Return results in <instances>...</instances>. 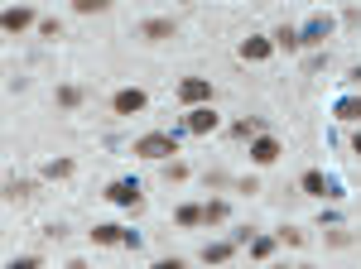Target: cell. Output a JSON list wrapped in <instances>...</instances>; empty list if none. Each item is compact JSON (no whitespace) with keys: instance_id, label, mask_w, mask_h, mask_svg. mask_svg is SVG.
<instances>
[{"instance_id":"15","label":"cell","mask_w":361,"mask_h":269,"mask_svg":"<svg viewBox=\"0 0 361 269\" xmlns=\"http://www.w3.org/2000/svg\"><path fill=\"white\" fill-rule=\"evenodd\" d=\"M73 168H78L73 159H49L44 163V178H73Z\"/></svg>"},{"instance_id":"3","label":"cell","mask_w":361,"mask_h":269,"mask_svg":"<svg viewBox=\"0 0 361 269\" xmlns=\"http://www.w3.org/2000/svg\"><path fill=\"white\" fill-rule=\"evenodd\" d=\"M178 96H183V101H188V106H207V101H212V82H202V77H183L178 82Z\"/></svg>"},{"instance_id":"9","label":"cell","mask_w":361,"mask_h":269,"mask_svg":"<svg viewBox=\"0 0 361 269\" xmlns=\"http://www.w3.org/2000/svg\"><path fill=\"white\" fill-rule=\"evenodd\" d=\"M92 241L97 245H135V236L121 231V226H92Z\"/></svg>"},{"instance_id":"1","label":"cell","mask_w":361,"mask_h":269,"mask_svg":"<svg viewBox=\"0 0 361 269\" xmlns=\"http://www.w3.org/2000/svg\"><path fill=\"white\" fill-rule=\"evenodd\" d=\"M135 154L140 159H169V154H178V139L169 130H149V134L135 139Z\"/></svg>"},{"instance_id":"14","label":"cell","mask_w":361,"mask_h":269,"mask_svg":"<svg viewBox=\"0 0 361 269\" xmlns=\"http://www.w3.org/2000/svg\"><path fill=\"white\" fill-rule=\"evenodd\" d=\"M173 221H178V226H202V207H197V202H183V207L173 212Z\"/></svg>"},{"instance_id":"17","label":"cell","mask_w":361,"mask_h":269,"mask_svg":"<svg viewBox=\"0 0 361 269\" xmlns=\"http://www.w3.org/2000/svg\"><path fill=\"white\" fill-rule=\"evenodd\" d=\"M250 255H255V260H270V255H275V236H255V241H250Z\"/></svg>"},{"instance_id":"7","label":"cell","mask_w":361,"mask_h":269,"mask_svg":"<svg viewBox=\"0 0 361 269\" xmlns=\"http://www.w3.org/2000/svg\"><path fill=\"white\" fill-rule=\"evenodd\" d=\"M217 125H222V120H217V111H212V106L188 111V130H193V134H212Z\"/></svg>"},{"instance_id":"21","label":"cell","mask_w":361,"mask_h":269,"mask_svg":"<svg viewBox=\"0 0 361 269\" xmlns=\"http://www.w3.org/2000/svg\"><path fill=\"white\" fill-rule=\"evenodd\" d=\"M231 134H236V139H246V134H260V120H236V125H231Z\"/></svg>"},{"instance_id":"13","label":"cell","mask_w":361,"mask_h":269,"mask_svg":"<svg viewBox=\"0 0 361 269\" xmlns=\"http://www.w3.org/2000/svg\"><path fill=\"white\" fill-rule=\"evenodd\" d=\"M226 212H231V207H226L222 197H217V202H207V207H202V226H222Z\"/></svg>"},{"instance_id":"6","label":"cell","mask_w":361,"mask_h":269,"mask_svg":"<svg viewBox=\"0 0 361 269\" xmlns=\"http://www.w3.org/2000/svg\"><path fill=\"white\" fill-rule=\"evenodd\" d=\"M0 25H5V34H25V29L34 25V10H29V5H15V10L0 15Z\"/></svg>"},{"instance_id":"4","label":"cell","mask_w":361,"mask_h":269,"mask_svg":"<svg viewBox=\"0 0 361 269\" xmlns=\"http://www.w3.org/2000/svg\"><path fill=\"white\" fill-rule=\"evenodd\" d=\"M106 202H116V207H140V183L135 178H116L111 188H106Z\"/></svg>"},{"instance_id":"24","label":"cell","mask_w":361,"mask_h":269,"mask_svg":"<svg viewBox=\"0 0 361 269\" xmlns=\"http://www.w3.org/2000/svg\"><path fill=\"white\" fill-rule=\"evenodd\" d=\"M352 149H357V154H361V134H357V139H352Z\"/></svg>"},{"instance_id":"10","label":"cell","mask_w":361,"mask_h":269,"mask_svg":"<svg viewBox=\"0 0 361 269\" xmlns=\"http://www.w3.org/2000/svg\"><path fill=\"white\" fill-rule=\"evenodd\" d=\"M270 54H275V39H246V44H241V58H246V63H265Z\"/></svg>"},{"instance_id":"18","label":"cell","mask_w":361,"mask_h":269,"mask_svg":"<svg viewBox=\"0 0 361 269\" xmlns=\"http://www.w3.org/2000/svg\"><path fill=\"white\" fill-rule=\"evenodd\" d=\"M29 192H34V183H25V178H10V183H5V197H10V202H20Z\"/></svg>"},{"instance_id":"2","label":"cell","mask_w":361,"mask_h":269,"mask_svg":"<svg viewBox=\"0 0 361 269\" xmlns=\"http://www.w3.org/2000/svg\"><path fill=\"white\" fill-rule=\"evenodd\" d=\"M145 106H149V96H145L140 87H121V92L111 96V111H116V115H135V111H145Z\"/></svg>"},{"instance_id":"20","label":"cell","mask_w":361,"mask_h":269,"mask_svg":"<svg viewBox=\"0 0 361 269\" xmlns=\"http://www.w3.org/2000/svg\"><path fill=\"white\" fill-rule=\"evenodd\" d=\"M323 34H328V20H313V25H308L304 34H299V39H304V44H318Z\"/></svg>"},{"instance_id":"25","label":"cell","mask_w":361,"mask_h":269,"mask_svg":"<svg viewBox=\"0 0 361 269\" xmlns=\"http://www.w3.org/2000/svg\"><path fill=\"white\" fill-rule=\"evenodd\" d=\"M275 269H289V265H275Z\"/></svg>"},{"instance_id":"23","label":"cell","mask_w":361,"mask_h":269,"mask_svg":"<svg viewBox=\"0 0 361 269\" xmlns=\"http://www.w3.org/2000/svg\"><path fill=\"white\" fill-rule=\"evenodd\" d=\"M149 269H183V260H154Z\"/></svg>"},{"instance_id":"11","label":"cell","mask_w":361,"mask_h":269,"mask_svg":"<svg viewBox=\"0 0 361 269\" xmlns=\"http://www.w3.org/2000/svg\"><path fill=\"white\" fill-rule=\"evenodd\" d=\"M236 255V241H212V245H202V260L207 265H226Z\"/></svg>"},{"instance_id":"8","label":"cell","mask_w":361,"mask_h":269,"mask_svg":"<svg viewBox=\"0 0 361 269\" xmlns=\"http://www.w3.org/2000/svg\"><path fill=\"white\" fill-rule=\"evenodd\" d=\"M299 183H304V192H308V197H337L333 178H323L318 168H308V173H304V178H299Z\"/></svg>"},{"instance_id":"12","label":"cell","mask_w":361,"mask_h":269,"mask_svg":"<svg viewBox=\"0 0 361 269\" xmlns=\"http://www.w3.org/2000/svg\"><path fill=\"white\" fill-rule=\"evenodd\" d=\"M140 34H145V39H173V20H145Z\"/></svg>"},{"instance_id":"5","label":"cell","mask_w":361,"mask_h":269,"mask_svg":"<svg viewBox=\"0 0 361 269\" xmlns=\"http://www.w3.org/2000/svg\"><path fill=\"white\" fill-rule=\"evenodd\" d=\"M275 159H279V139H275V134H255V144H250V163L270 168Z\"/></svg>"},{"instance_id":"22","label":"cell","mask_w":361,"mask_h":269,"mask_svg":"<svg viewBox=\"0 0 361 269\" xmlns=\"http://www.w3.org/2000/svg\"><path fill=\"white\" fill-rule=\"evenodd\" d=\"M5 269H44V265H39V255H20V260H10Z\"/></svg>"},{"instance_id":"16","label":"cell","mask_w":361,"mask_h":269,"mask_svg":"<svg viewBox=\"0 0 361 269\" xmlns=\"http://www.w3.org/2000/svg\"><path fill=\"white\" fill-rule=\"evenodd\" d=\"M275 49H284V54H294V49H304V39H299V29H279V34H275Z\"/></svg>"},{"instance_id":"19","label":"cell","mask_w":361,"mask_h":269,"mask_svg":"<svg viewBox=\"0 0 361 269\" xmlns=\"http://www.w3.org/2000/svg\"><path fill=\"white\" fill-rule=\"evenodd\" d=\"M78 101H82V87H58V106H78Z\"/></svg>"}]
</instances>
